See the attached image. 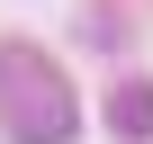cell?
I'll return each mask as SVG.
<instances>
[{
  "instance_id": "6da1fadb",
  "label": "cell",
  "mask_w": 153,
  "mask_h": 144,
  "mask_svg": "<svg viewBox=\"0 0 153 144\" xmlns=\"http://www.w3.org/2000/svg\"><path fill=\"white\" fill-rule=\"evenodd\" d=\"M72 126H81L72 81L36 45H0V135L9 144H72Z\"/></svg>"
},
{
  "instance_id": "7a4b0ae2",
  "label": "cell",
  "mask_w": 153,
  "mask_h": 144,
  "mask_svg": "<svg viewBox=\"0 0 153 144\" xmlns=\"http://www.w3.org/2000/svg\"><path fill=\"white\" fill-rule=\"evenodd\" d=\"M108 126H117L126 144H153V81H117V99H108Z\"/></svg>"
}]
</instances>
